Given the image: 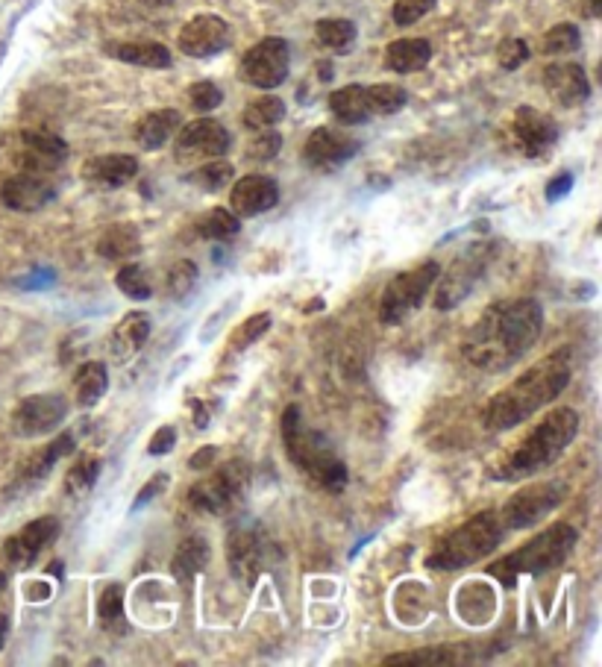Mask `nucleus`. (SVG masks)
Returning <instances> with one entry per match:
<instances>
[{
  "instance_id": "f257e3e1",
  "label": "nucleus",
  "mask_w": 602,
  "mask_h": 667,
  "mask_svg": "<svg viewBox=\"0 0 602 667\" xmlns=\"http://www.w3.org/2000/svg\"><path fill=\"white\" fill-rule=\"evenodd\" d=\"M544 309L538 300L520 297L494 303L464 338V359L482 371H506L541 338Z\"/></svg>"
},
{
  "instance_id": "f03ea898",
  "label": "nucleus",
  "mask_w": 602,
  "mask_h": 667,
  "mask_svg": "<svg viewBox=\"0 0 602 667\" xmlns=\"http://www.w3.org/2000/svg\"><path fill=\"white\" fill-rule=\"evenodd\" d=\"M567 382H570L567 353L544 356L526 374H520L517 380L511 382L509 388H503L500 394L491 397V403L485 406V415H482L485 427L503 432V429L523 424L526 418H532L535 412L550 406L567 388Z\"/></svg>"
},
{
  "instance_id": "7ed1b4c3",
  "label": "nucleus",
  "mask_w": 602,
  "mask_h": 667,
  "mask_svg": "<svg viewBox=\"0 0 602 667\" xmlns=\"http://www.w3.org/2000/svg\"><path fill=\"white\" fill-rule=\"evenodd\" d=\"M282 444L294 468H300L315 485L326 491H341L347 485V465L335 456V450L318 429L303 424L297 406H288L282 412Z\"/></svg>"
},
{
  "instance_id": "20e7f679",
  "label": "nucleus",
  "mask_w": 602,
  "mask_h": 667,
  "mask_svg": "<svg viewBox=\"0 0 602 667\" xmlns=\"http://www.w3.org/2000/svg\"><path fill=\"white\" fill-rule=\"evenodd\" d=\"M576 432H579V415L573 409L564 406V409L544 415L541 424L517 444V450L506 459L503 471H497V477L526 479L556 465V459L570 447Z\"/></svg>"
},
{
  "instance_id": "39448f33",
  "label": "nucleus",
  "mask_w": 602,
  "mask_h": 667,
  "mask_svg": "<svg viewBox=\"0 0 602 667\" xmlns=\"http://www.w3.org/2000/svg\"><path fill=\"white\" fill-rule=\"evenodd\" d=\"M503 532H506V526L500 524V518L494 512H479L467 524L450 529L435 544V550L429 553V568H438V571L470 568L500 547Z\"/></svg>"
},
{
  "instance_id": "423d86ee",
  "label": "nucleus",
  "mask_w": 602,
  "mask_h": 667,
  "mask_svg": "<svg viewBox=\"0 0 602 667\" xmlns=\"http://www.w3.org/2000/svg\"><path fill=\"white\" fill-rule=\"evenodd\" d=\"M576 538H579V535H576V529L570 524L547 526L541 535H535L532 541H526L523 547H517L503 562L491 565V573L500 576L506 585H514V579L523 576V573L550 571V568L561 565V562L573 553Z\"/></svg>"
},
{
  "instance_id": "0eeeda50",
  "label": "nucleus",
  "mask_w": 602,
  "mask_h": 667,
  "mask_svg": "<svg viewBox=\"0 0 602 667\" xmlns=\"http://www.w3.org/2000/svg\"><path fill=\"white\" fill-rule=\"evenodd\" d=\"M247 488H250V465L244 459H232L227 465H221L215 474H209L197 485H191L188 503L197 512L227 515L230 509H235L244 500Z\"/></svg>"
},
{
  "instance_id": "6e6552de",
  "label": "nucleus",
  "mask_w": 602,
  "mask_h": 667,
  "mask_svg": "<svg viewBox=\"0 0 602 667\" xmlns=\"http://www.w3.org/2000/svg\"><path fill=\"white\" fill-rule=\"evenodd\" d=\"M441 268L438 262H423L417 265L415 271H403L397 274L385 291H382V300H379V321L385 327H397L403 324L417 306L426 300V294L432 291L435 280H438Z\"/></svg>"
},
{
  "instance_id": "1a4fd4ad",
  "label": "nucleus",
  "mask_w": 602,
  "mask_h": 667,
  "mask_svg": "<svg viewBox=\"0 0 602 667\" xmlns=\"http://www.w3.org/2000/svg\"><path fill=\"white\" fill-rule=\"evenodd\" d=\"M271 544L265 532L256 524H238L227 538V559H230L232 576L244 585L253 588L262 571L271 568Z\"/></svg>"
},
{
  "instance_id": "9d476101",
  "label": "nucleus",
  "mask_w": 602,
  "mask_h": 667,
  "mask_svg": "<svg viewBox=\"0 0 602 667\" xmlns=\"http://www.w3.org/2000/svg\"><path fill=\"white\" fill-rule=\"evenodd\" d=\"M485 265H488V250L485 247H470V250H464L462 256H456L450 262V268L444 271V277L438 274L441 280H435L438 283L435 286V309L450 312L462 300H467L470 291L482 280Z\"/></svg>"
},
{
  "instance_id": "9b49d317",
  "label": "nucleus",
  "mask_w": 602,
  "mask_h": 667,
  "mask_svg": "<svg viewBox=\"0 0 602 667\" xmlns=\"http://www.w3.org/2000/svg\"><path fill=\"white\" fill-rule=\"evenodd\" d=\"M288 65H291L288 42L279 39V36H271V39H262L259 45H253L244 53L238 74L253 89H277L288 77Z\"/></svg>"
},
{
  "instance_id": "f8f14e48",
  "label": "nucleus",
  "mask_w": 602,
  "mask_h": 667,
  "mask_svg": "<svg viewBox=\"0 0 602 667\" xmlns=\"http://www.w3.org/2000/svg\"><path fill=\"white\" fill-rule=\"evenodd\" d=\"M561 500H564V485L558 482H538L532 488H520L503 509V526L529 529V526L541 524Z\"/></svg>"
},
{
  "instance_id": "ddd939ff",
  "label": "nucleus",
  "mask_w": 602,
  "mask_h": 667,
  "mask_svg": "<svg viewBox=\"0 0 602 667\" xmlns=\"http://www.w3.org/2000/svg\"><path fill=\"white\" fill-rule=\"evenodd\" d=\"M230 130L215 118H197L186 127H180L177 136V162H203V159H221L230 150Z\"/></svg>"
},
{
  "instance_id": "4468645a",
  "label": "nucleus",
  "mask_w": 602,
  "mask_h": 667,
  "mask_svg": "<svg viewBox=\"0 0 602 667\" xmlns=\"http://www.w3.org/2000/svg\"><path fill=\"white\" fill-rule=\"evenodd\" d=\"M68 415V400L62 394H36L18 403L12 412V429L21 438H39L56 427H62Z\"/></svg>"
},
{
  "instance_id": "2eb2a0df",
  "label": "nucleus",
  "mask_w": 602,
  "mask_h": 667,
  "mask_svg": "<svg viewBox=\"0 0 602 667\" xmlns=\"http://www.w3.org/2000/svg\"><path fill=\"white\" fill-rule=\"evenodd\" d=\"M177 45L180 50L191 56V59H206V56H215L230 45V27L224 18L218 15H194L186 27L180 30L177 36Z\"/></svg>"
},
{
  "instance_id": "dca6fc26",
  "label": "nucleus",
  "mask_w": 602,
  "mask_h": 667,
  "mask_svg": "<svg viewBox=\"0 0 602 667\" xmlns=\"http://www.w3.org/2000/svg\"><path fill=\"white\" fill-rule=\"evenodd\" d=\"M59 535V521L53 515H45L39 521H30L18 535H12L3 544V559L15 568H30L36 562V556L45 550L47 544H53Z\"/></svg>"
},
{
  "instance_id": "f3484780",
  "label": "nucleus",
  "mask_w": 602,
  "mask_h": 667,
  "mask_svg": "<svg viewBox=\"0 0 602 667\" xmlns=\"http://www.w3.org/2000/svg\"><path fill=\"white\" fill-rule=\"evenodd\" d=\"M53 197H56V186L45 174H33V171H21L0 186L3 206L15 212H39L47 203H53Z\"/></svg>"
},
{
  "instance_id": "a211bd4d",
  "label": "nucleus",
  "mask_w": 602,
  "mask_h": 667,
  "mask_svg": "<svg viewBox=\"0 0 602 667\" xmlns=\"http://www.w3.org/2000/svg\"><path fill=\"white\" fill-rule=\"evenodd\" d=\"M279 203V186L274 177L247 174L230 191V209L238 218H256L271 212Z\"/></svg>"
},
{
  "instance_id": "6ab92c4d",
  "label": "nucleus",
  "mask_w": 602,
  "mask_h": 667,
  "mask_svg": "<svg viewBox=\"0 0 602 667\" xmlns=\"http://www.w3.org/2000/svg\"><path fill=\"white\" fill-rule=\"evenodd\" d=\"M359 153V142L332 130V127H318L309 142H306V162L318 171H332V168H341L344 162H350L353 156Z\"/></svg>"
},
{
  "instance_id": "aec40b11",
  "label": "nucleus",
  "mask_w": 602,
  "mask_h": 667,
  "mask_svg": "<svg viewBox=\"0 0 602 667\" xmlns=\"http://www.w3.org/2000/svg\"><path fill=\"white\" fill-rule=\"evenodd\" d=\"M68 156V144L47 130H24L21 133V165L33 174L56 171Z\"/></svg>"
},
{
  "instance_id": "412c9836",
  "label": "nucleus",
  "mask_w": 602,
  "mask_h": 667,
  "mask_svg": "<svg viewBox=\"0 0 602 667\" xmlns=\"http://www.w3.org/2000/svg\"><path fill=\"white\" fill-rule=\"evenodd\" d=\"M544 89L550 92L553 100H558L561 106L573 109L579 103H585L591 97V83H588V74L582 65L576 62H556V65H547L544 68Z\"/></svg>"
},
{
  "instance_id": "4be33fe9",
  "label": "nucleus",
  "mask_w": 602,
  "mask_h": 667,
  "mask_svg": "<svg viewBox=\"0 0 602 667\" xmlns=\"http://www.w3.org/2000/svg\"><path fill=\"white\" fill-rule=\"evenodd\" d=\"M511 130L517 136V142L523 144V150L529 156H538L544 153L547 147H553L558 139V127L556 121L532 106H520L514 112V121H511Z\"/></svg>"
},
{
  "instance_id": "5701e85b",
  "label": "nucleus",
  "mask_w": 602,
  "mask_h": 667,
  "mask_svg": "<svg viewBox=\"0 0 602 667\" xmlns=\"http://www.w3.org/2000/svg\"><path fill=\"white\" fill-rule=\"evenodd\" d=\"M139 174V159L130 153H106L94 156L83 165V180L100 189H121Z\"/></svg>"
},
{
  "instance_id": "b1692460",
  "label": "nucleus",
  "mask_w": 602,
  "mask_h": 667,
  "mask_svg": "<svg viewBox=\"0 0 602 667\" xmlns=\"http://www.w3.org/2000/svg\"><path fill=\"white\" fill-rule=\"evenodd\" d=\"M183 127V115L177 109H156L147 112L136 124V142L141 150H159L174 139V133Z\"/></svg>"
},
{
  "instance_id": "393cba45",
  "label": "nucleus",
  "mask_w": 602,
  "mask_h": 667,
  "mask_svg": "<svg viewBox=\"0 0 602 667\" xmlns=\"http://www.w3.org/2000/svg\"><path fill=\"white\" fill-rule=\"evenodd\" d=\"M432 59V45L426 39H397L385 48V68L397 74L423 71Z\"/></svg>"
},
{
  "instance_id": "a878e982",
  "label": "nucleus",
  "mask_w": 602,
  "mask_h": 667,
  "mask_svg": "<svg viewBox=\"0 0 602 667\" xmlns=\"http://www.w3.org/2000/svg\"><path fill=\"white\" fill-rule=\"evenodd\" d=\"M329 109L341 124H365L371 118V106H368V92L359 83H350L344 89H335L329 95Z\"/></svg>"
},
{
  "instance_id": "bb28decb",
  "label": "nucleus",
  "mask_w": 602,
  "mask_h": 667,
  "mask_svg": "<svg viewBox=\"0 0 602 667\" xmlns=\"http://www.w3.org/2000/svg\"><path fill=\"white\" fill-rule=\"evenodd\" d=\"M209 541L200 538V535H188L186 541H180L177 553H174V562H171V573L177 582H191L197 573L209 565Z\"/></svg>"
},
{
  "instance_id": "cd10ccee",
  "label": "nucleus",
  "mask_w": 602,
  "mask_h": 667,
  "mask_svg": "<svg viewBox=\"0 0 602 667\" xmlns=\"http://www.w3.org/2000/svg\"><path fill=\"white\" fill-rule=\"evenodd\" d=\"M115 59L127 62V65H141V68H171V50L159 42H124V45H112L106 48Z\"/></svg>"
},
{
  "instance_id": "c85d7f7f",
  "label": "nucleus",
  "mask_w": 602,
  "mask_h": 667,
  "mask_svg": "<svg viewBox=\"0 0 602 667\" xmlns=\"http://www.w3.org/2000/svg\"><path fill=\"white\" fill-rule=\"evenodd\" d=\"M459 662H467V647H453V644L409 650V653H400V656L385 659V665L388 667H403V665L438 667V665H459Z\"/></svg>"
},
{
  "instance_id": "c756f323",
  "label": "nucleus",
  "mask_w": 602,
  "mask_h": 667,
  "mask_svg": "<svg viewBox=\"0 0 602 667\" xmlns=\"http://www.w3.org/2000/svg\"><path fill=\"white\" fill-rule=\"evenodd\" d=\"M141 250V236L133 224H115L109 227L100 241H97V253L103 259H127Z\"/></svg>"
},
{
  "instance_id": "7c9ffc66",
  "label": "nucleus",
  "mask_w": 602,
  "mask_h": 667,
  "mask_svg": "<svg viewBox=\"0 0 602 667\" xmlns=\"http://www.w3.org/2000/svg\"><path fill=\"white\" fill-rule=\"evenodd\" d=\"M356 24L347 18H321L315 24V39L318 45L332 53H350L356 45Z\"/></svg>"
},
{
  "instance_id": "2f4dec72",
  "label": "nucleus",
  "mask_w": 602,
  "mask_h": 667,
  "mask_svg": "<svg viewBox=\"0 0 602 667\" xmlns=\"http://www.w3.org/2000/svg\"><path fill=\"white\" fill-rule=\"evenodd\" d=\"M147 335H150V315H147V312H130V315H124L121 324L115 327V335H112L115 353H118V356L136 353L141 344L147 341Z\"/></svg>"
},
{
  "instance_id": "473e14b6",
  "label": "nucleus",
  "mask_w": 602,
  "mask_h": 667,
  "mask_svg": "<svg viewBox=\"0 0 602 667\" xmlns=\"http://www.w3.org/2000/svg\"><path fill=\"white\" fill-rule=\"evenodd\" d=\"M106 385H109V371L103 362H86L77 377H74V391H77V403L83 409L94 406L103 394H106Z\"/></svg>"
},
{
  "instance_id": "72a5a7b5",
  "label": "nucleus",
  "mask_w": 602,
  "mask_h": 667,
  "mask_svg": "<svg viewBox=\"0 0 602 667\" xmlns=\"http://www.w3.org/2000/svg\"><path fill=\"white\" fill-rule=\"evenodd\" d=\"M282 118H285V103H282L277 95L256 97L253 103L244 106V115H241L244 127H247V130H256V133H259V130H274Z\"/></svg>"
},
{
  "instance_id": "f704fd0d",
  "label": "nucleus",
  "mask_w": 602,
  "mask_h": 667,
  "mask_svg": "<svg viewBox=\"0 0 602 667\" xmlns=\"http://www.w3.org/2000/svg\"><path fill=\"white\" fill-rule=\"evenodd\" d=\"M238 230H241V218L232 209H212L197 221V233L212 241L235 239Z\"/></svg>"
},
{
  "instance_id": "c9c22d12",
  "label": "nucleus",
  "mask_w": 602,
  "mask_h": 667,
  "mask_svg": "<svg viewBox=\"0 0 602 667\" xmlns=\"http://www.w3.org/2000/svg\"><path fill=\"white\" fill-rule=\"evenodd\" d=\"M232 174H235V171H232L230 162H224V159H209V162H203L200 168H194V171L188 174V183L197 186L200 191H221L232 183Z\"/></svg>"
},
{
  "instance_id": "e433bc0d",
  "label": "nucleus",
  "mask_w": 602,
  "mask_h": 667,
  "mask_svg": "<svg viewBox=\"0 0 602 667\" xmlns=\"http://www.w3.org/2000/svg\"><path fill=\"white\" fill-rule=\"evenodd\" d=\"M368 106H371V115H394L406 106V89L403 86H391V83H376L368 86Z\"/></svg>"
},
{
  "instance_id": "4c0bfd02",
  "label": "nucleus",
  "mask_w": 602,
  "mask_h": 667,
  "mask_svg": "<svg viewBox=\"0 0 602 667\" xmlns=\"http://www.w3.org/2000/svg\"><path fill=\"white\" fill-rule=\"evenodd\" d=\"M579 45H582V33H579L576 24H556V27L547 30L544 39H541V50H544L547 56L573 53V50H579Z\"/></svg>"
},
{
  "instance_id": "58836bf2",
  "label": "nucleus",
  "mask_w": 602,
  "mask_h": 667,
  "mask_svg": "<svg viewBox=\"0 0 602 667\" xmlns=\"http://www.w3.org/2000/svg\"><path fill=\"white\" fill-rule=\"evenodd\" d=\"M74 450V435L71 432H62L59 438H53L50 444H47L45 450L30 462V468H27V474L30 477H45L47 471L59 462V459H65L68 453Z\"/></svg>"
},
{
  "instance_id": "ea45409f",
  "label": "nucleus",
  "mask_w": 602,
  "mask_h": 667,
  "mask_svg": "<svg viewBox=\"0 0 602 667\" xmlns=\"http://www.w3.org/2000/svg\"><path fill=\"white\" fill-rule=\"evenodd\" d=\"M100 477V459H94V456H83L71 471H68V477H65V485H68V494H74V497H83V494H89L94 488V482Z\"/></svg>"
},
{
  "instance_id": "a19ab883",
  "label": "nucleus",
  "mask_w": 602,
  "mask_h": 667,
  "mask_svg": "<svg viewBox=\"0 0 602 667\" xmlns=\"http://www.w3.org/2000/svg\"><path fill=\"white\" fill-rule=\"evenodd\" d=\"M115 283H118V288H121L127 297H133V300H147V297L153 294V283H150L147 271H144L141 265H136V262L124 265V268L118 271Z\"/></svg>"
},
{
  "instance_id": "79ce46f5",
  "label": "nucleus",
  "mask_w": 602,
  "mask_h": 667,
  "mask_svg": "<svg viewBox=\"0 0 602 667\" xmlns=\"http://www.w3.org/2000/svg\"><path fill=\"white\" fill-rule=\"evenodd\" d=\"M271 312H259V315H253V318H247L230 338V347L235 353H241V350H247L250 344H256L262 335L271 330Z\"/></svg>"
},
{
  "instance_id": "37998d69",
  "label": "nucleus",
  "mask_w": 602,
  "mask_h": 667,
  "mask_svg": "<svg viewBox=\"0 0 602 667\" xmlns=\"http://www.w3.org/2000/svg\"><path fill=\"white\" fill-rule=\"evenodd\" d=\"M197 286V265L194 262H177V265H171V271H168V277H165V291L174 297V300H183L188 297L191 291Z\"/></svg>"
},
{
  "instance_id": "c03bdc74",
  "label": "nucleus",
  "mask_w": 602,
  "mask_h": 667,
  "mask_svg": "<svg viewBox=\"0 0 602 667\" xmlns=\"http://www.w3.org/2000/svg\"><path fill=\"white\" fill-rule=\"evenodd\" d=\"M100 623L109 626H124V585H109L100 594V606H97Z\"/></svg>"
},
{
  "instance_id": "a18cd8bd",
  "label": "nucleus",
  "mask_w": 602,
  "mask_h": 667,
  "mask_svg": "<svg viewBox=\"0 0 602 667\" xmlns=\"http://www.w3.org/2000/svg\"><path fill=\"white\" fill-rule=\"evenodd\" d=\"M188 103L197 112H212V109H218L224 103V95H221V89L212 80H200V83L188 86Z\"/></svg>"
},
{
  "instance_id": "49530a36",
  "label": "nucleus",
  "mask_w": 602,
  "mask_h": 667,
  "mask_svg": "<svg viewBox=\"0 0 602 667\" xmlns=\"http://www.w3.org/2000/svg\"><path fill=\"white\" fill-rule=\"evenodd\" d=\"M282 150V136L277 130H259V136L247 144V159H256V162H271Z\"/></svg>"
},
{
  "instance_id": "de8ad7c7",
  "label": "nucleus",
  "mask_w": 602,
  "mask_h": 667,
  "mask_svg": "<svg viewBox=\"0 0 602 667\" xmlns=\"http://www.w3.org/2000/svg\"><path fill=\"white\" fill-rule=\"evenodd\" d=\"M435 3L438 0H397L394 3V24L397 27H409V24H415L420 21L423 15H429L432 9H435Z\"/></svg>"
},
{
  "instance_id": "09e8293b",
  "label": "nucleus",
  "mask_w": 602,
  "mask_h": 667,
  "mask_svg": "<svg viewBox=\"0 0 602 667\" xmlns=\"http://www.w3.org/2000/svg\"><path fill=\"white\" fill-rule=\"evenodd\" d=\"M529 45L523 42V39H506V42H500V48H497V62H500V68H506V71H517L526 59H529Z\"/></svg>"
},
{
  "instance_id": "8fccbe9b",
  "label": "nucleus",
  "mask_w": 602,
  "mask_h": 667,
  "mask_svg": "<svg viewBox=\"0 0 602 667\" xmlns=\"http://www.w3.org/2000/svg\"><path fill=\"white\" fill-rule=\"evenodd\" d=\"M168 482H171V477L168 474H156V477H150L147 482H144V488L139 491V497L133 500V512H141L153 497H159L165 488H168Z\"/></svg>"
},
{
  "instance_id": "3c124183",
  "label": "nucleus",
  "mask_w": 602,
  "mask_h": 667,
  "mask_svg": "<svg viewBox=\"0 0 602 667\" xmlns=\"http://www.w3.org/2000/svg\"><path fill=\"white\" fill-rule=\"evenodd\" d=\"M174 441H177V432L174 427H162L153 432V438H150V444H147V453L150 456H165V453H171L174 450Z\"/></svg>"
},
{
  "instance_id": "603ef678",
  "label": "nucleus",
  "mask_w": 602,
  "mask_h": 667,
  "mask_svg": "<svg viewBox=\"0 0 602 667\" xmlns=\"http://www.w3.org/2000/svg\"><path fill=\"white\" fill-rule=\"evenodd\" d=\"M215 459H218V447H203V450H197V453L188 459V468H191V471H203V468H212Z\"/></svg>"
},
{
  "instance_id": "864d4df0",
  "label": "nucleus",
  "mask_w": 602,
  "mask_h": 667,
  "mask_svg": "<svg viewBox=\"0 0 602 667\" xmlns=\"http://www.w3.org/2000/svg\"><path fill=\"white\" fill-rule=\"evenodd\" d=\"M570 186H573V174H558L556 180L547 186V200L550 203H556V200H561L567 191H570Z\"/></svg>"
},
{
  "instance_id": "5fc2aeb1",
  "label": "nucleus",
  "mask_w": 602,
  "mask_h": 667,
  "mask_svg": "<svg viewBox=\"0 0 602 667\" xmlns=\"http://www.w3.org/2000/svg\"><path fill=\"white\" fill-rule=\"evenodd\" d=\"M194 427H209V415L206 409H200V403H194Z\"/></svg>"
},
{
  "instance_id": "6e6d98bb",
  "label": "nucleus",
  "mask_w": 602,
  "mask_h": 667,
  "mask_svg": "<svg viewBox=\"0 0 602 667\" xmlns=\"http://www.w3.org/2000/svg\"><path fill=\"white\" fill-rule=\"evenodd\" d=\"M585 12H588V18H600L602 0H585Z\"/></svg>"
},
{
  "instance_id": "4d7b16f0",
  "label": "nucleus",
  "mask_w": 602,
  "mask_h": 667,
  "mask_svg": "<svg viewBox=\"0 0 602 667\" xmlns=\"http://www.w3.org/2000/svg\"><path fill=\"white\" fill-rule=\"evenodd\" d=\"M6 626H9V623H6V618L0 615V647H3V641H6Z\"/></svg>"
},
{
  "instance_id": "13d9d810",
  "label": "nucleus",
  "mask_w": 602,
  "mask_h": 667,
  "mask_svg": "<svg viewBox=\"0 0 602 667\" xmlns=\"http://www.w3.org/2000/svg\"><path fill=\"white\" fill-rule=\"evenodd\" d=\"M3 588H6V573L0 571V591H3Z\"/></svg>"
},
{
  "instance_id": "bf43d9fd",
  "label": "nucleus",
  "mask_w": 602,
  "mask_h": 667,
  "mask_svg": "<svg viewBox=\"0 0 602 667\" xmlns=\"http://www.w3.org/2000/svg\"><path fill=\"white\" fill-rule=\"evenodd\" d=\"M147 3H171V0H147Z\"/></svg>"
}]
</instances>
